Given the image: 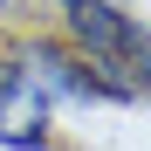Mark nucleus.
Masks as SVG:
<instances>
[{
  "mask_svg": "<svg viewBox=\"0 0 151 151\" xmlns=\"http://www.w3.org/2000/svg\"><path fill=\"white\" fill-rule=\"evenodd\" d=\"M48 110H55V96H48L21 62H0V144L48 151Z\"/></svg>",
  "mask_w": 151,
  "mask_h": 151,
  "instance_id": "f257e3e1",
  "label": "nucleus"
},
{
  "mask_svg": "<svg viewBox=\"0 0 151 151\" xmlns=\"http://www.w3.org/2000/svg\"><path fill=\"white\" fill-rule=\"evenodd\" d=\"M69 7V35L76 48H83L89 62H117V69H131V48H137V21L131 14H117L110 0H62Z\"/></svg>",
  "mask_w": 151,
  "mask_h": 151,
  "instance_id": "f03ea898",
  "label": "nucleus"
},
{
  "mask_svg": "<svg viewBox=\"0 0 151 151\" xmlns=\"http://www.w3.org/2000/svg\"><path fill=\"white\" fill-rule=\"evenodd\" d=\"M131 69H137L131 83H137V89H151V35H137V48H131Z\"/></svg>",
  "mask_w": 151,
  "mask_h": 151,
  "instance_id": "7ed1b4c3",
  "label": "nucleus"
},
{
  "mask_svg": "<svg viewBox=\"0 0 151 151\" xmlns=\"http://www.w3.org/2000/svg\"><path fill=\"white\" fill-rule=\"evenodd\" d=\"M0 14H7V0H0Z\"/></svg>",
  "mask_w": 151,
  "mask_h": 151,
  "instance_id": "20e7f679",
  "label": "nucleus"
}]
</instances>
